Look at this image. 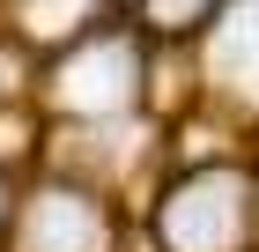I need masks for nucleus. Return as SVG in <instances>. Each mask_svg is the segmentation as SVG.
Masks as SVG:
<instances>
[{"mask_svg": "<svg viewBox=\"0 0 259 252\" xmlns=\"http://www.w3.org/2000/svg\"><path fill=\"white\" fill-rule=\"evenodd\" d=\"M30 252H97V215L81 208V200H67V193L37 200V215H30Z\"/></svg>", "mask_w": 259, "mask_h": 252, "instance_id": "3", "label": "nucleus"}, {"mask_svg": "<svg viewBox=\"0 0 259 252\" xmlns=\"http://www.w3.org/2000/svg\"><path fill=\"white\" fill-rule=\"evenodd\" d=\"M126 82H134V52L126 45H97V52H81L74 67H67V104H89V112H104V104L126 97Z\"/></svg>", "mask_w": 259, "mask_h": 252, "instance_id": "2", "label": "nucleus"}, {"mask_svg": "<svg viewBox=\"0 0 259 252\" xmlns=\"http://www.w3.org/2000/svg\"><path fill=\"white\" fill-rule=\"evenodd\" d=\"M215 67L259 97V0H252V8H237V15L222 22V38H215Z\"/></svg>", "mask_w": 259, "mask_h": 252, "instance_id": "4", "label": "nucleus"}, {"mask_svg": "<svg viewBox=\"0 0 259 252\" xmlns=\"http://www.w3.org/2000/svg\"><path fill=\"white\" fill-rule=\"evenodd\" d=\"M237 237V178H193L170 200V245L178 252H222Z\"/></svg>", "mask_w": 259, "mask_h": 252, "instance_id": "1", "label": "nucleus"}, {"mask_svg": "<svg viewBox=\"0 0 259 252\" xmlns=\"http://www.w3.org/2000/svg\"><path fill=\"white\" fill-rule=\"evenodd\" d=\"M156 8H163V22H170V15H185V8H193V0H156Z\"/></svg>", "mask_w": 259, "mask_h": 252, "instance_id": "5", "label": "nucleus"}]
</instances>
